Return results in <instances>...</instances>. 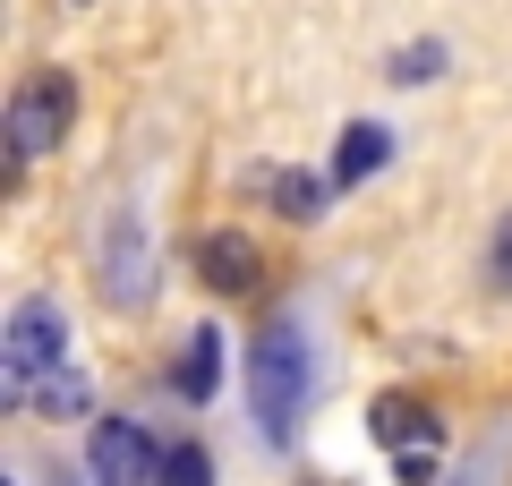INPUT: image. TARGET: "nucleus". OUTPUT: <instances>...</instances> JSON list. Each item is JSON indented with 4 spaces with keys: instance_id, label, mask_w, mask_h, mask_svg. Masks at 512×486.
<instances>
[{
    "instance_id": "obj_1",
    "label": "nucleus",
    "mask_w": 512,
    "mask_h": 486,
    "mask_svg": "<svg viewBox=\"0 0 512 486\" xmlns=\"http://www.w3.org/2000/svg\"><path fill=\"white\" fill-rule=\"evenodd\" d=\"M308 384H316L308 333H299L291 316H274V324L248 342V401H256V427L274 435V444H291L299 410H308Z\"/></svg>"
},
{
    "instance_id": "obj_2",
    "label": "nucleus",
    "mask_w": 512,
    "mask_h": 486,
    "mask_svg": "<svg viewBox=\"0 0 512 486\" xmlns=\"http://www.w3.org/2000/svg\"><path fill=\"white\" fill-rule=\"evenodd\" d=\"M60 367H69V324H60V307L18 299V316L0 333V384H9V401H35L43 376H60Z\"/></svg>"
},
{
    "instance_id": "obj_3",
    "label": "nucleus",
    "mask_w": 512,
    "mask_h": 486,
    "mask_svg": "<svg viewBox=\"0 0 512 486\" xmlns=\"http://www.w3.org/2000/svg\"><path fill=\"white\" fill-rule=\"evenodd\" d=\"M69 111H77V77L35 69L18 94H9V154H18V162H43L60 137H69Z\"/></svg>"
},
{
    "instance_id": "obj_4",
    "label": "nucleus",
    "mask_w": 512,
    "mask_h": 486,
    "mask_svg": "<svg viewBox=\"0 0 512 486\" xmlns=\"http://www.w3.org/2000/svg\"><path fill=\"white\" fill-rule=\"evenodd\" d=\"M163 452L171 444H154V427H137V418H94V427H86L94 486H154V478H163Z\"/></svg>"
},
{
    "instance_id": "obj_5",
    "label": "nucleus",
    "mask_w": 512,
    "mask_h": 486,
    "mask_svg": "<svg viewBox=\"0 0 512 486\" xmlns=\"http://www.w3.org/2000/svg\"><path fill=\"white\" fill-rule=\"evenodd\" d=\"M103 299L111 307H146V290H154V265H146V222L137 214H111L103 222Z\"/></svg>"
},
{
    "instance_id": "obj_6",
    "label": "nucleus",
    "mask_w": 512,
    "mask_h": 486,
    "mask_svg": "<svg viewBox=\"0 0 512 486\" xmlns=\"http://www.w3.org/2000/svg\"><path fill=\"white\" fill-rule=\"evenodd\" d=\"M367 435L402 461V452H436L444 444V418L427 410L419 393H376V401H367Z\"/></svg>"
},
{
    "instance_id": "obj_7",
    "label": "nucleus",
    "mask_w": 512,
    "mask_h": 486,
    "mask_svg": "<svg viewBox=\"0 0 512 486\" xmlns=\"http://www.w3.org/2000/svg\"><path fill=\"white\" fill-rule=\"evenodd\" d=\"M197 273H205V290H222V299H248L256 273H265V256H256L248 231H205L197 239Z\"/></svg>"
},
{
    "instance_id": "obj_8",
    "label": "nucleus",
    "mask_w": 512,
    "mask_h": 486,
    "mask_svg": "<svg viewBox=\"0 0 512 486\" xmlns=\"http://www.w3.org/2000/svg\"><path fill=\"white\" fill-rule=\"evenodd\" d=\"M384 162H393V128H384V120H350L342 137H333V171H325V180L333 188H359V180H376Z\"/></svg>"
},
{
    "instance_id": "obj_9",
    "label": "nucleus",
    "mask_w": 512,
    "mask_h": 486,
    "mask_svg": "<svg viewBox=\"0 0 512 486\" xmlns=\"http://www.w3.org/2000/svg\"><path fill=\"white\" fill-rule=\"evenodd\" d=\"M171 393L180 401H214L222 393V324H188L180 359H171Z\"/></svg>"
},
{
    "instance_id": "obj_10",
    "label": "nucleus",
    "mask_w": 512,
    "mask_h": 486,
    "mask_svg": "<svg viewBox=\"0 0 512 486\" xmlns=\"http://www.w3.org/2000/svg\"><path fill=\"white\" fill-rule=\"evenodd\" d=\"M35 410H43V418H86V410H94V384L77 376V367H60V376H43Z\"/></svg>"
},
{
    "instance_id": "obj_11",
    "label": "nucleus",
    "mask_w": 512,
    "mask_h": 486,
    "mask_svg": "<svg viewBox=\"0 0 512 486\" xmlns=\"http://www.w3.org/2000/svg\"><path fill=\"white\" fill-rule=\"evenodd\" d=\"M154 486H214V452H205L197 435H180V444L163 452V478Z\"/></svg>"
},
{
    "instance_id": "obj_12",
    "label": "nucleus",
    "mask_w": 512,
    "mask_h": 486,
    "mask_svg": "<svg viewBox=\"0 0 512 486\" xmlns=\"http://www.w3.org/2000/svg\"><path fill=\"white\" fill-rule=\"evenodd\" d=\"M265 197L282 205L291 222H316V205H325V188L316 180H299V171H265Z\"/></svg>"
},
{
    "instance_id": "obj_13",
    "label": "nucleus",
    "mask_w": 512,
    "mask_h": 486,
    "mask_svg": "<svg viewBox=\"0 0 512 486\" xmlns=\"http://www.w3.org/2000/svg\"><path fill=\"white\" fill-rule=\"evenodd\" d=\"M384 77H393V86H427V77H444V43H402V52L384 60Z\"/></svg>"
},
{
    "instance_id": "obj_14",
    "label": "nucleus",
    "mask_w": 512,
    "mask_h": 486,
    "mask_svg": "<svg viewBox=\"0 0 512 486\" xmlns=\"http://www.w3.org/2000/svg\"><path fill=\"white\" fill-rule=\"evenodd\" d=\"M487 290H495V299H512V214L487 231Z\"/></svg>"
},
{
    "instance_id": "obj_15",
    "label": "nucleus",
    "mask_w": 512,
    "mask_h": 486,
    "mask_svg": "<svg viewBox=\"0 0 512 486\" xmlns=\"http://www.w3.org/2000/svg\"><path fill=\"white\" fill-rule=\"evenodd\" d=\"M427 469H436V452H402V461H393V478H402V486H419Z\"/></svg>"
}]
</instances>
